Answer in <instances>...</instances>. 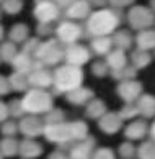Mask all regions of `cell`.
Returning <instances> with one entry per match:
<instances>
[{"mask_svg": "<svg viewBox=\"0 0 155 159\" xmlns=\"http://www.w3.org/2000/svg\"><path fill=\"white\" fill-rule=\"evenodd\" d=\"M7 116H8V107L0 102V123H3L7 120Z\"/></svg>", "mask_w": 155, "mask_h": 159, "instance_id": "cell-34", "label": "cell"}, {"mask_svg": "<svg viewBox=\"0 0 155 159\" xmlns=\"http://www.w3.org/2000/svg\"><path fill=\"white\" fill-rule=\"evenodd\" d=\"M127 20H129V25L134 30L142 31V30H147L155 21V16H153V11L145 8V7H134V8H131Z\"/></svg>", "mask_w": 155, "mask_h": 159, "instance_id": "cell-4", "label": "cell"}, {"mask_svg": "<svg viewBox=\"0 0 155 159\" xmlns=\"http://www.w3.org/2000/svg\"><path fill=\"white\" fill-rule=\"evenodd\" d=\"M134 152H136L134 146L129 144V143H124V144H121V148H119V154L123 156V159H132Z\"/></svg>", "mask_w": 155, "mask_h": 159, "instance_id": "cell-31", "label": "cell"}, {"mask_svg": "<svg viewBox=\"0 0 155 159\" xmlns=\"http://www.w3.org/2000/svg\"><path fill=\"white\" fill-rule=\"evenodd\" d=\"M41 151H43L41 146L31 138H26L21 143H18V154L23 159H34L41 154Z\"/></svg>", "mask_w": 155, "mask_h": 159, "instance_id": "cell-11", "label": "cell"}, {"mask_svg": "<svg viewBox=\"0 0 155 159\" xmlns=\"http://www.w3.org/2000/svg\"><path fill=\"white\" fill-rule=\"evenodd\" d=\"M93 144H95V139L92 138L82 139L79 144H75L70 149V159H90L93 154Z\"/></svg>", "mask_w": 155, "mask_h": 159, "instance_id": "cell-10", "label": "cell"}, {"mask_svg": "<svg viewBox=\"0 0 155 159\" xmlns=\"http://www.w3.org/2000/svg\"><path fill=\"white\" fill-rule=\"evenodd\" d=\"M25 113V110L21 107V102H11L8 107V115L15 116V118H20V116Z\"/></svg>", "mask_w": 155, "mask_h": 159, "instance_id": "cell-30", "label": "cell"}, {"mask_svg": "<svg viewBox=\"0 0 155 159\" xmlns=\"http://www.w3.org/2000/svg\"><path fill=\"white\" fill-rule=\"evenodd\" d=\"M18 152V141L13 136H5L0 141V154L5 157H11Z\"/></svg>", "mask_w": 155, "mask_h": 159, "instance_id": "cell-15", "label": "cell"}, {"mask_svg": "<svg viewBox=\"0 0 155 159\" xmlns=\"http://www.w3.org/2000/svg\"><path fill=\"white\" fill-rule=\"evenodd\" d=\"M0 16H2V10H0Z\"/></svg>", "mask_w": 155, "mask_h": 159, "instance_id": "cell-42", "label": "cell"}, {"mask_svg": "<svg viewBox=\"0 0 155 159\" xmlns=\"http://www.w3.org/2000/svg\"><path fill=\"white\" fill-rule=\"evenodd\" d=\"M100 128L103 129L105 133L113 134L116 133L119 128H121V116L116 115V113H108V115H103L100 120Z\"/></svg>", "mask_w": 155, "mask_h": 159, "instance_id": "cell-14", "label": "cell"}, {"mask_svg": "<svg viewBox=\"0 0 155 159\" xmlns=\"http://www.w3.org/2000/svg\"><path fill=\"white\" fill-rule=\"evenodd\" d=\"M57 38L62 41V43L67 44H75L77 41L82 38V28L74 21H64L57 26Z\"/></svg>", "mask_w": 155, "mask_h": 159, "instance_id": "cell-6", "label": "cell"}, {"mask_svg": "<svg viewBox=\"0 0 155 159\" xmlns=\"http://www.w3.org/2000/svg\"><path fill=\"white\" fill-rule=\"evenodd\" d=\"M2 38H3V28L0 26V41H2Z\"/></svg>", "mask_w": 155, "mask_h": 159, "instance_id": "cell-39", "label": "cell"}, {"mask_svg": "<svg viewBox=\"0 0 155 159\" xmlns=\"http://www.w3.org/2000/svg\"><path fill=\"white\" fill-rule=\"evenodd\" d=\"M13 62H15V67L18 69L20 72H23L25 67L29 69V66H31V61H29V56L26 54V52H20V54H16Z\"/></svg>", "mask_w": 155, "mask_h": 159, "instance_id": "cell-25", "label": "cell"}, {"mask_svg": "<svg viewBox=\"0 0 155 159\" xmlns=\"http://www.w3.org/2000/svg\"><path fill=\"white\" fill-rule=\"evenodd\" d=\"M137 44L140 49H150L155 48V31L152 30H142L137 36Z\"/></svg>", "mask_w": 155, "mask_h": 159, "instance_id": "cell-17", "label": "cell"}, {"mask_svg": "<svg viewBox=\"0 0 155 159\" xmlns=\"http://www.w3.org/2000/svg\"><path fill=\"white\" fill-rule=\"evenodd\" d=\"M69 133H70V138L80 139V141H82V139L87 138L88 129H87V125H85V123L75 121V123H70V125H69Z\"/></svg>", "mask_w": 155, "mask_h": 159, "instance_id": "cell-19", "label": "cell"}, {"mask_svg": "<svg viewBox=\"0 0 155 159\" xmlns=\"http://www.w3.org/2000/svg\"><path fill=\"white\" fill-rule=\"evenodd\" d=\"M108 62L111 64V66H114V69H119L124 62H126L124 52H123L121 49H119V51H114V52H111L110 57H108Z\"/></svg>", "mask_w": 155, "mask_h": 159, "instance_id": "cell-27", "label": "cell"}, {"mask_svg": "<svg viewBox=\"0 0 155 159\" xmlns=\"http://www.w3.org/2000/svg\"><path fill=\"white\" fill-rule=\"evenodd\" d=\"M110 2L114 5V7H124V5H129L132 0H110Z\"/></svg>", "mask_w": 155, "mask_h": 159, "instance_id": "cell-36", "label": "cell"}, {"mask_svg": "<svg viewBox=\"0 0 155 159\" xmlns=\"http://www.w3.org/2000/svg\"><path fill=\"white\" fill-rule=\"evenodd\" d=\"M88 51L87 48L83 46H79V44H70L69 49L65 51V57L72 62V64H83L85 61H88Z\"/></svg>", "mask_w": 155, "mask_h": 159, "instance_id": "cell-12", "label": "cell"}, {"mask_svg": "<svg viewBox=\"0 0 155 159\" xmlns=\"http://www.w3.org/2000/svg\"><path fill=\"white\" fill-rule=\"evenodd\" d=\"M0 159H3V156H2V154H0Z\"/></svg>", "mask_w": 155, "mask_h": 159, "instance_id": "cell-41", "label": "cell"}, {"mask_svg": "<svg viewBox=\"0 0 155 159\" xmlns=\"http://www.w3.org/2000/svg\"><path fill=\"white\" fill-rule=\"evenodd\" d=\"M121 23V18L114 10L110 8H100L88 16L87 20V31L92 36H106V34L113 33Z\"/></svg>", "mask_w": 155, "mask_h": 159, "instance_id": "cell-1", "label": "cell"}, {"mask_svg": "<svg viewBox=\"0 0 155 159\" xmlns=\"http://www.w3.org/2000/svg\"><path fill=\"white\" fill-rule=\"evenodd\" d=\"M90 159H114L111 149H98L97 152H93Z\"/></svg>", "mask_w": 155, "mask_h": 159, "instance_id": "cell-32", "label": "cell"}, {"mask_svg": "<svg viewBox=\"0 0 155 159\" xmlns=\"http://www.w3.org/2000/svg\"><path fill=\"white\" fill-rule=\"evenodd\" d=\"M67 15L70 18H85L90 15V2L88 0H75L72 5L67 7Z\"/></svg>", "mask_w": 155, "mask_h": 159, "instance_id": "cell-13", "label": "cell"}, {"mask_svg": "<svg viewBox=\"0 0 155 159\" xmlns=\"http://www.w3.org/2000/svg\"><path fill=\"white\" fill-rule=\"evenodd\" d=\"M2 2H3V0H0V3H2Z\"/></svg>", "mask_w": 155, "mask_h": 159, "instance_id": "cell-43", "label": "cell"}, {"mask_svg": "<svg viewBox=\"0 0 155 159\" xmlns=\"http://www.w3.org/2000/svg\"><path fill=\"white\" fill-rule=\"evenodd\" d=\"M16 131H18V125L15 121H10V120H5L2 123V133L5 136H15Z\"/></svg>", "mask_w": 155, "mask_h": 159, "instance_id": "cell-28", "label": "cell"}, {"mask_svg": "<svg viewBox=\"0 0 155 159\" xmlns=\"http://www.w3.org/2000/svg\"><path fill=\"white\" fill-rule=\"evenodd\" d=\"M147 133V125L144 121H132L126 128V136L131 139H140Z\"/></svg>", "mask_w": 155, "mask_h": 159, "instance_id": "cell-16", "label": "cell"}, {"mask_svg": "<svg viewBox=\"0 0 155 159\" xmlns=\"http://www.w3.org/2000/svg\"><path fill=\"white\" fill-rule=\"evenodd\" d=\"M28 39V28L25 25H21V23H18V25H15L13 28L10 30V41L11 43H25V41Z\"/></svg>", "mask_w": 155, "mask_h": 159, "instance_id": "cell-18", "label": "cell"}, {"mask_svg": "<svg viewBox=\"0 0 155 159\" xmlns=\"http://www.w3.org/2000/svg\"><path fill=\"white\" fill-rule=\"evenodd\" d=\"M34 15H36V18L41 23H51V21L57 20L59 7L54 3V0H36Z\"/></svg>", "mask_w": 155, "mask_h": 159, "instance_id": "cell-5", "label": "cell"}, {"mask_svg": "<svg viewBox=\"0 0 155 159\" xmlns=\"http://www.w3.org/2000/svg\"><path fill=\"white\" fill-rule=\"evenodd\" d=\"M137 110H139L142 115H145V116H153L155 115V100L150 98V97L142 98Z\"/></svg>", "mask_w": 155, "mask_h": 159, "instance_id": "cell-23", "label": "cell"}, {"mask_svg": "<svg viewBox=\"0 0 155 159\" xmlns=\"http://www.w3.org/2000/svg\"><path fill=\"white\" fill-rule=\"evenodd\" d=\"M10 90V82L5 80L3 77H0V95H5Z\"/></svg>", "mask_w": 155, "mask_h": 159, "instance_id": "cell-33", "label": "cell"}, {"mask_svg": "<svg viewBox=\"0 0 155 159\" xmlns=\"http://www.w3.org/2000/svg\"><path fill=\"white\" fill-rule=\"evenodd\" d=\"M49 159H69V157H67V154H64V152L56 151V152H52V154L49 156Z\"/></svg>", "mask_w": 155, "mask_h": 159, "instance_id": "cell-37", "label": "cell"}, {"mask_svg": "<svg viewBox=\"0 0 155 159\" xmlns=\"http://www.w3.org/2000/svg\"><path fill=\"white\" fill-rule=\"evenodd\" d=\"M139 159H155V141H147L137 151Z\"/></svg>", "mask_w": 155, "mask_h": 159, "instance_id": "cell-22", "label": "cell"}, {"mask_svg": "<svg viewBox=\"0 0 155 159\" xmlns=\"http://www.w3.org/2000/svg\"><path fill=\"white\" fill-rule=\"evenodd\" d=\"M105 115V108L103 105H101L100 102L97 103H92L90 107H88V116H93V118H100V116Z\"/></svg>", "mask_w": 155, "mask_h": 159, "instance_id": "cell-29", "label": "cell"}, {"mask_svg": "<svg viewBox=\"0 0 155 159\" xmlns=\"http://www.w3.org/2000/svg\"><path fill=\"white\" fill-rule=\"evenodd\" d=\"M150 136H152V139L155 141V123H153L152 128H150Z\"/></svg>", "mask_w": 155, "mask_h": 159, "instance_id": "cell-38", "label": "cell"}, {"mask_svg": "<svg viewBox=\"0 0 155 159\" xmlns=\"http://www.w3.org/2000/svg\"><path fill=\"white\" fill-rule=\"evenodd\" d=\"M16 54H18V52H16L15 43H11V41L2 43V46H0V57H2L3 61H13Z\"/></svg>", "mask_w": 155, "mask_h": 159, "instance_id": "cell-21", "label": "cell"}, {"mask_svg": "<svg viewBox=\"0 0 155 159\" xmlns=\"http://www.w3.org/2000/svg\"><path fill=\"white\" fill-rule=\"evenodd\" d=\"M23 8L21 0H3L2 2V10L8 15H15Z\"/></svg>", "mask_w": 155, "mask_h": 159, "instance_id": "cell-24", "label": "cell"}, {"mask_svg": "<svg viewBox=\"0 0 155 159\" xmlns=\"http://www.w3.org/2000/svg\"><path fill=\"white\" fill-rule=\"evenodd\" d=\"M18 129L25 134L26 138H36L39 136L41 133H43V123H41L39 118H36V116H26V118H23L20 121L18 125Z\"/></svg>", "mask_w": 155, "mask_h": 159, "instance_id": "cell-9", "label": "cell"}, {"mask_svg": "<svg viewBox=\"0 0 155 159\" xmlns=\"http://www.w3.org/2000/svg\"><path fill=\"white\" fill-rule=\"evenodd\" d=\"M43 134L52 141V143H67L70 138V133H69V125H64V123H49L44 129H43Z\"/></svg>", "mask_w": 155, "mask_h": 159, "instance_id": "cell-7", "label": "cell"}, {"mask_svg": "<svg viewBox=\"0 0 155 159\" xmlns=\"http://www.w3.org/2000/svg\"><path fill=\"white\" fill-rule=\"evenodd\" d=\"M56 79L61 90H72L79 85V80L82 79V72L74 66H64L56 72Z\"/></svg>", "mask_w": 155, "mask_h": 159, "instance_id": "cell-3", "label": "cell"}, {"mask_svg": "<svg viewBox=\"0 0 155 159\" xmlns=\"http://www.w3.org/2000/svg\"><path fill=\"white\" fill-rule=\"evenodd\" d=\"M92 48H93L95 52H98V54H105V52H108L110 48H111V39L106 38V36H97L92 41Z\"/></svg>", "mask_w": 155, "mask_h": 159, "instance_id": "cell-20", "label": "cell"}, {"mask_svg": "<svg viewBox=\"0 0 155 159\" xmlns=\"http://www.w3.org/2000/svg\"><path fill=\"white\" fill-rule=\"evenodd\" d=\"M38 52H39V57H43V61H46V62H56L57 59L62 57V49L57 44V41H54V39L39 44Z\"/></svg>", "mask_w": 155, "mask_h": 159, "instance_id": "cell-8", "label": "cell"}, {"mask_svg": "<svg viewBox=\"0 0 155 159\" xmlns=\"http://www.w3.org/2000/svg\"><path fill=\"white\" fill-rule=\"evenodd\" d=\"M131 34H129V31H119V33H116L114 34V43L119 46L121 49H124V48H129V44H131Z\"/></svg>", "mask_w": 155, "mask_h": 159, "instance_id": "cell-26", "label": "cell"}, {"mask_svg": "<svg viewBox=\"0 0 155 159\" xmlns=\"http://www.w3.org/2000/svg\"><path fill=\"white\" fill-rule=\"evenodd\" d=\"M152 7H153V10H155V0H152Z\"/></svg>", "mask_w": 155, "mask_h": 159, "instance_id": "cell-40", "label": "cell"}, {"mask_svg": "<svg viewBox=\"0 0 155 159\" xmlns=\"http://www.w3.org/2000/svg\"><path fill=\"white\" fill-rule=\"evenodd\" d=\"M75 2V0H54V3L57 5V7H62V8H67L69 5H72Z\"/></svg>", "mask_w": 155, "mask_h": 159, "instance_id": "cell-35", "label": "cell"}, {"mask_svg": "<svg viewBox=\"0 0 155 159\" xmlns=\"http://www.w3.org/2000/svg\"><path fill=\"white\" fill-rule=\"evenodd\" d=\"M51 97L43 90H31L26 93V97L21 100V107L25 111L31 115L47 113L51 110Z\"/></svg>", "mask_w": 155, "mask_h": 159, "instance_id": "cell-2", "label": "cell"}]
</instances>
